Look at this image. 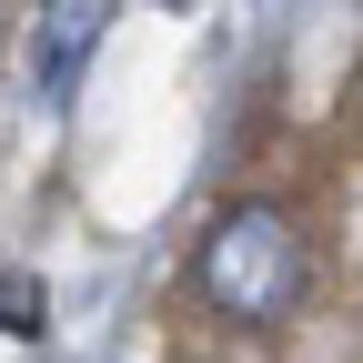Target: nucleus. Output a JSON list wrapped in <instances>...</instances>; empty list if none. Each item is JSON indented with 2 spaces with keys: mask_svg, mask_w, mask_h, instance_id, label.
Wrapping results in <instances>:
<instances>
[{
  "mask_svg": "<svg viewBox=\"0 0 363 363\" xmlns=\"http://www.w3.org/2000/svg\"><path fill=\"white\" fill-rule=\"evenodd\" d=\"M91 30H101V0H51V11L30 21V81H71L81 71V51H91Z\"/></svg>",
  "mask_w": 363,
  "mask_h": 363,
  "instance_id": "2",
  "label": "nucleus"
},
{
  "mask_svg": "<svg viewBox=\"0 0 363 363\" xmlns=\"http://www.w3.org/2000/svg\"><path fill=\"white\" fill-rule=\"evenodd\" d=\"M192 293L202 313H222V323H242V333H272V323H293L303 293H313V233H303V212L283 202H222L202 222V242H192Z\"/></svg>",
  "mask_w": 363,
  "mask_h": 363,
  "instance_id": "1",
  "label": "nucleus"
}]
</instances>
